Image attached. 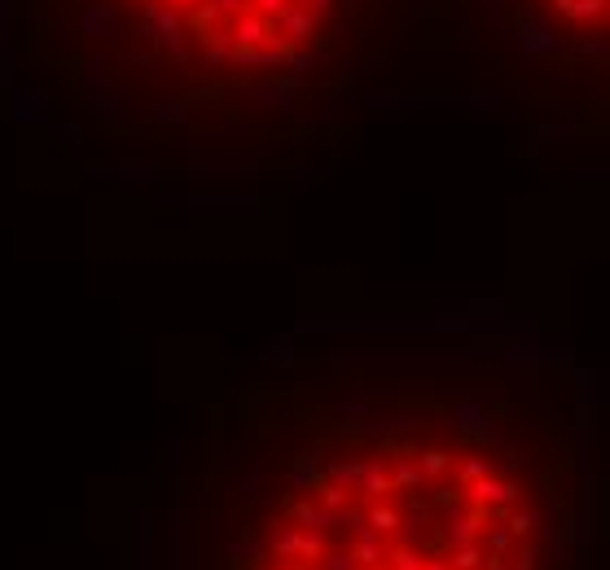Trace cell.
Instances as JSON below:
<instances>
[{"label":"cell","mask_w":610,"mask_h":570,"mask_svg":"<svg viewBox=\"0 0 610 570\" xmlns=\"http://www.w3.org/2000/svg\"><path fill=\"white\" fill-rule=\"evenodd\" d=\"M536 4L571 40H602L606 36V0H536Z\"/></svg>","instance_id":"obj_3"},{"label":"cell","mask_w":610,"mask_h":570,"mask_svg":"<svg viewBox=\"0 0 610 570\" xmlns=\"http://www.w3.org/2000/svg\"><path fill=\"white\" fill-rule=\"evenodd\" d=\"M110 9L194 70H281L325 45L334 0H110Z\"/></svg>","instance_id":"obj_2"},{"label":"cell","mask_w":610,"mask_h":570,"mask_svg":"<svg viewBox=\"0 0 610 570\" xmlns=\"http://www.w3.org/2000/svg\"><path fill=\"white\" fill-rule=\"evenodd\" d=\"M242 570H540L554 483L470 404H356L290 443L251 492Z\"/></svg>","instance_id":"obj_1"}]
</instances>
